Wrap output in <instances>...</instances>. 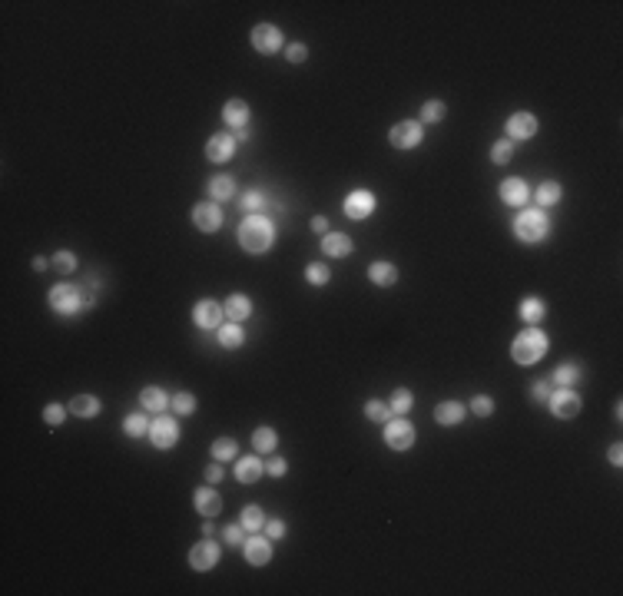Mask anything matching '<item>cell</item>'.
I'll list each match as a JSON object with an SVG mask.
<instances>
[{"mask_svg":"<svg viewBox=\"0 0 623 596\" xmlns=\"http://www.w3.org/2000/svg\"><path fill=\"white\" fill-rule=\"evenodd\" d=\"M276 242V225L272 219L262 213L256 215H245L242 225H239V245H242L249 255H266Z\"/></svg>","mask_w":623,"mask_h":596,"instance_id":"obj_1","label":"cell"},{"mask_svg":"<svg viewBox=\"0 0 623 596\" xmlns=\"http://www.w3.org/2000/svg\"><path fill=\"white\" fill-rule=\"evenodd\" d=\"M50 308L57 315H63V318H77L80 312H86V308H93V302L86 298V288H83V282H60V285H53L50 288Z\"/></svg>","mask_w":623,"mask_h":596,"instance_id":"obj_2","label":"cell"},{"mask_svg":"<svg viewBox=\"0 0 623 596\" xmlns=\"http://www.w3.org/2000/svg\"><path fill=\"white\" fill-rule=\"evenodd\" d=\"M514 235H517V242L524 245H541L547 235H551V215L544 213V209H521V213L514 215Z\"/></svg>","mask_w":623,"mask_h":596,"instance_id":"obj_3","label":"cell"},{"mask_svg":"<svg viewBox=\"0 0 623 596\" xmlns=\"http://www.w3.org/2000/svg\"><path fill=\"white\" fill-rule=\"evenodd\" d=\"M547 334L537 328V325H527L517 338L511 342V358L517 364H537L544 358V352H547Z\"/></svg>","mask_w":623,"mask_h":596,"instance_id":"obj_4","label":"cell"},{"mask_svg":"<svg viewBox=\"0 0 623 596\" xmlns=\"http://www.w3.org/2000/svg\"><path fill=\"white\" fill-rule=\"evenodd\" d=\"M179 421L169 415H156L153 417V424H150V441H153L156 451H173L176 444H179Z\"/></svg>","mask_w":623,"mask_h":596,"instance_id":"obj_5","label":"cell"},{"mask_svg":"<svg viewBox=\"0 0 623 596\" xmlns=\"http://www.w3.org/2000/svg\"><path fill=\"white\" fill-rule=\"evenodd\" d=\"M381 437H385V444L391 451H411L415 447V424H411L408 417H388Z\"/></svg>","mask_w":623,"mask_h":596,"instance_id":"obj_6","label":"cell"},{"mask_svg":"<svg viewBox=\"0 0 623 596\" xmlns=\"http://www.w3.org/2000/svg\"><path fill=\"white\" fill-rule=\"evenodd\" d=\"M421 140H425V126L418 120H401L388 130V142L395 150H415L421 146Z\"/></svg>","mask_w":623,"mask_h":596,"instance_id":"obj_7","label":"cell"},{"mask_svg":"<svg viewBox=\"0 0 623 596\" xmlns=\"http://www.w3.org/2000/svg\"><path fill=\"white\" fill-rule=\"evenodd\" d=\"M375 192L371 189H352L345 196V203H342V209H345L348 219H355V223H365L368 215L375 213Z\"/></svg>","mask_w":623,"mask_h":596,"instance_id":"obj_8","label":"cell"},{"mask_svg":"<svg viewBox=\"0 0 623 596\" xmlns=\"http://www.w3.org/2000/svg\"><path fill=\"white\" fill-rule=\"evenodd\" d=\"M537 116L534 113H527V110H517V113H511L507 116V123H504V133H507V140L511 142H521V140H531L534 133H537Z\"/></svg>","mask_w":623,"mask_h":596,"instance_id":"obj_9","label":"cell"},{"mask_svg":"<svg viewBox=\"0 0 623 596\" xmlns=\"http://www.w3.org/2000/svg\"><path fill=\"white\" fill-rule=\"evenodd\" d=\"M551 411L557 417H563V421H571V417H577L580 415V407H583V401H580V394L573 391V388H557V391L551 394Z\"/></svg>","mask_w":623,"mask_h":596,"instance_id":"obj_10","label":"cell"},{"mask_svg":"<svg viewBox=\"0 0 623 596\" xmlns=\"http://www.w3.org/2000/svg\"><path fill=\"white\" fill-rule=\"evenodd\" d=\"M498 192H501V203L514 206V209H527V203H531V186L521 176H507Z\"/></svg>","mask_w":623,"mask_h":596,"instance_id":"obj_11","label":"cell"},{"mask_svg":"<svg viewBox=\"0 0 623 596\" xmlns=\"http://www.w3.org/2000/svg\"><path fill=\"white\" fill-rule=\"evenodd\" d=\"M249 40H252V47H256L259 53H266V57L282 50V30H279L276 23H256Z\"/></svg>","mask_w":623,"mask_h":596,"instance_id":"obj_12","label":"cell"},{"mask_svg":"<svg viewBox=\"0 0 623 596\" xmlns=\"http://www.w3.org/2000/svg\"><path fill=\"white\" fill-rule=\"evenodd\" d=\"M193 225L199 229V232H206V235L219 232V225H223V209H219V203H213V199H206V203H196V209H193Z\"/></svg>","mask_w":623,"mask_h":596,"instance_id":"obj_13","label":"cell"},{"mask_svg":"<svg viewBox=\"0 0 623 596\" xmlns=\"http://www.w3.org/2000/svg\"><path fill=\"white\" fill-rule=\"evenodd\" d=\"M223 305H215L213 298H199V302L193 305V322L196 328H203V332H213V328H219L223 325Z\"/></svg>","mask_w":623,"mask_h":596,"instance_id":"obj_14","label":"cell"},{"mask_svg":"<svg viewBox=\"0 0 623 596\" xmlns=\"http://www.w3.org/2000/svg\"><path fill=\"white\" fill-rule=\"evenodd\" d=\"M242 553H245V563H249V566H266L269 560H272V540H269L266 534L245 536Z\"/></svg>","mask_w":623,"mask_h":596,"instance_id":"obj_15","label":"cell"},{"mask_svg":"<svg viewBox=\"0 0 623 596\" xmlns=\"http://www.w3.org/2000/svg\"><path fill=\"white\" fill-rule=\"evenodd\" d=\"M235 136L232 133H215V136H209L206 140V159L209 162H229L235 156Z\"/></svg>","mask_w":623,"mask_h":596,"instance_id":"obj_16","label":"cell"},{"mask_svg":"<svg viewBox=\"0 0 623 596\" xmlns=\"http://www.w3.org/2000/svg\"><path fill=\"white\" fill-rule=\"evenodd\" d=\"M215 563H219V544H213L209 536H206V540H199V544L189 550V566H193V570H199V573H209Z\"/></svg>","mask_w":623,"mask_h":596,"instance_id":"obj_17","label":"cell"},{"mask_svg":"<svg viewBox=\"0 0 623 596\" xmlns=\"http://www.w3.org/2000/svg\"><path fill=\"white\" fill-rule=\"evenodd\" d=\"M232 474H235V480H239V484H256L259 477L266 474V461H262L259 454L239 457V461H235V467H232Z\"/></svg>","mask_w":623,"mask_h":596,"instance_id":"obj_18","label":"cell"},{"mask_svg":"<svg viewBox=\"0 0 623 596\" xmlns=\"http://www.w3.org/2000/svg\"><path fill=\"white\" fill-rule=\"evenodd\" d=\"M223 315L229 318V322H239V325H242L245 318L252 315V302H249V295L232 292L229 298H225V305H223Z\"/></svg>","mask_w":623,"mask_h":596,"instance_id":"obj_19","label":"cell"},{"mask_svg":"<svg viewBox=\"0 0 623 596\" xmlns=\"http://www.w3.org/2000/svg\"><path fill=\"white\" fill-rule=\"evenodd\" d=\"M322 252L328 259H345V255H352V239L345 232H325L322 235Z\"/></svg>","mask_w":623,"mask_h":596,"instance_id":"obj_20","label":"cell"},{"mask_svg":"<svg viewBox=\"0 0 623 596\" xmlns=\"http://www.w3.org/2000/svg\"><path fill=\"white\" fill-rule=\"evenodd\" d=\"M140 405H143V411H153V415H166V407H169V394H166L163 388L150 384V388H143V391H140Z\"/></svg>","mask_w":623,"mask_h":596,"instance_id":"obj_21","label":"cell"},{"mask_svg":"<svg viewBox=\"0 0 623 596\" xmlns=\"http://www.w3.org/2000/svg\"><path fill=\"white\" fill-rule=\"evenodd\" d=\"M193 504L203 517H215L219 510H223V497L215 494L213 487H199V490L193 494Z\"/></svg>","mask_w":623,"mask_h":596,"instance_id":"obj_22","label":"cell"},{"mask_svg":"<svg viewBox=\"0 0 623 596\" xmlns=\"http://www.w3.org/2000/svg\"><path fill=\"white\" fill-rule=\"evenodd\" d=\"M464 415H468V407L461 405V401H441V405L434 407V421H438L441 427L461 424V421H464Z\"/></svg>","mask_w":623,"mask_h":596,"instance_id":"obj_23","label":"cell"},{"mask_svg":"<svg viewBox=\"0 0 623 596\" xmlns=\"http://www.w3.org/2000/svg\"><path fill=\"white\" fill-rule=\"evenodd\" d=\"M561 196H563V189H561V182H554V179H547V182H541L537 186V192H531V199L537 203V209H551V206H557L561 203Z\"/></svg>","mask_w":623,"mask_h":596,"instance_id":"obj_24","label":"cell"},{"mask_svg":"<svg viewBox=\"0 0 623 596\" xmlns=\"http://www.w3.org/2000/svg\"><path fill=\"white\" fill-rule=\"evenodd\" d=\"M215 338H219V344H223L225 352H235V348H242L245 344V332H242V325L239 322H225V325H219L215 328Z\"/></svg>","mask_w":623,"mask_h":596,"instance_id":"obj_25","label":"cell"},{"mask_svg":"<svg viewBox=\"0 0 623 596\" xmlns=\"http://www.w3.org/2000/svg\"><path fill=\"white\" fill-rule=\"evenodd\" d=\"M223 120H225V126H232V130L249 126V103L245 100H229L223 106Z\"/></svg>","mask_w":623,"mask_h":596,"instance_id":"obj_26","label":"cell"},{"mask_svg":"<svg viewBox=\"0 0 623 596\" xmlns=\"http://www.w3.org/2000/svg\"><path fill=\"white\" fill-rule=\"evenodd\" d=\"M580 374H583V368L577 361H561L551 374V384H557V388H573V384L580 381Z\"/></svg>","mask_w":623,"mask_h":596,"instance_id":"obj_27","label":"cell"},{"mask_svg":"<svg viewBox=\"0 0 623 596\" xmlns=\"http://www.w3.org/2000/svg\"><path fill=\"white\" fill-rule=\"evenodd\" d=\"M368 279L375 285H381V288H391V285L398 282V269L391 262H371L368 265Z\"/></svg>","mask_w":623,"mask_h":596,"instance_id":"obj_28","label":"cell"},{"mask_svg":"<svg viewBox=\"0 0 623 596\" xmlns=\"http://www.w3.org/2000/svg\"><path fill=\"white\" fill-rule=\"evenodd\" d=\"M232 192H235V179H232V176L219 172V176H213V179H209V196H213V203H225V199H232Z\"/></svg>","mask_w":623,"mask_h":596,"instance_id":"obj_29","label":"cell"},{"mask_svg":"<svg viewBox=\"0 0 623 596\" xmlns=\"http://www.w3.org/2000/svg\"><path fill=\"white\" fill-rule=\"evenodd\" d=\"M411 407H415V394H411V388H395V391H391V401H388L391 417H405Z\"/></svg>","mask_w":623,"mask_h":596,"instance_id":"obj_30","label":"cell"},{"mask_svg":"<svg viewBox=\"0 0 623 596\" xmlns=\"http://www.w3.org/2000/svg\"><path fill=\"white\" fill-rule=\"evenodd\" d=\"M252 447H256V454H272L279 447V434L269 424L256 427V431H252Z\"/></svg>","mask_w":623,"mask_h":596,"instance_id":"obj_31","label":"cell"},{"mask_svg":"<svg viewBox=\"0 0 623 596\" xmlns=\"http://www.w3.org/2000/svg\"><path fill=\"white\" fill-rule=\"evenodd\" d=\"M70 411L77 417H96L103 411V405H100V398H93V394H77L70 401Z\"/></svg>","mask_w":623,"mask_h":596,"instance_id":"obj_32","label":"cell"},{"mask_svg":"<svg viewBox=\"0 0 623 596\" xmlns=\"http://www.w3.org/2000/svg\"><path fill=\"white\" fill-rule=\"evenodd\" d=\"M517 315H521L524 325H541L544 315H547V305H544L541 298H524L521 308H517Z\"/></svg>","mask_w":623,"mask_h":596,"instance_id":"obj_33","label":"cell"},{"mask_svg":"<svg viewBox=\"0 0 623 596\" xmlns=\"http://www.w3.org/2000/svg\"><path fill=\"white\" fill-rule=\"evenodd\" d=\"M209 454H213V461H219V464H229L232 457H239V444H235V437H215L213 447H209Z\"/></svg>","mask_w":623,"mask_h":596,"instance_id":"obj_34","label":"cell"},{"mask_svg":"<svg viewBox=\"0 0 623 596\" xmlns=\"http://www.w3.org/2000/svg\"><path fill=\"white\" fill-rule=\"evenodd\" d=\"M266 203H269V196L262 189H249V192H242V196H239V209H242L245 215L262 213V209H266Z\"/></svg>","mask_w":623,"mask_h":596,"instance_id":"obj_35","label":"cell"},{"mask_svg":"<svg viewBox=\"0 0 623 596\" xmlns=\"http://www.w3.org/2000/svg\"><path fill=\"white\" fill-rule=\"evenodd\" d=\"M266 510H262V507L259 504H249L242 510V520H239V524L245 527V530H249V534H262V527H266Z\"/></svg>","mask_w":623,"mask_h":596,"instance_id":"obj_36","label":"cell"},{"mask_svg":"<svg viewBox=\"0 0 623 596\" xmlns=\"http://www.w3.org/2000/svg\"><path fill=\"white\" fill-rule=\"evenodd\" d=\"M123 431H126V437L150 434V417H146V411H133V415L123 417Z\"/></svg>","mask_w":623,"mask_h":596,"instance_id":"obj_37","label":"cell"},{"mask_svg":"<svg viewBox=\"0 0 623 596\" xmlns=\"http://www.w3.org/2000/svg\"><path fill=\"white\" fill-rule=\"evenodd\" d=\"M444 113H448L444 100H428L425 106H421V113H418V123H421V126H425V123H441V120H444Z\"/></svg>","mask_w":623,"mask_h":596,"instance_id":"obj_38","label":"cell"},{"mask_svg":"<svg viewBox=\"0 0 623 596\" xmlns=\"http://www.w3.org/2000/svg\"><path fill=\"white\" fill-rule=\"evenodd\" d=\"M365 417L368 421H375V424H385L391 417L388 411V401H378V398H371V401H365Z\"/></svg>","mask_w":623,"mask_h":596,"instance_id":"obj_39","label":"cell"},{"mask_svg":"<svg viewBox=\"0 0 623 596\" xmlns=\"http://www.w3.org/2000/svg\"><path fill=\"white\" fill-rule=\"evenodd\" d=\"M50 265H53V272H60V275H73V272H77V265H80V262H77V255H73V252H67V249H60V252H57V255H53V259H50Z\"/></svg>","mask_w":623,"mask_h":596,"instance_id":"obj_40","label":"cell"},{"mask_svg":"<svg viewBox=\"0 0 623 596\" xmlns=\"http://www.w3.org/2000/svg\"><path fill=\"white\" fill-rule=\"evenodd\" d=\"M169 407H173L176 415H193L196 411V394L193 391H176L169 398Z\"/></svg>","mask_w":623,"mask_h":596,"instance_id":"obj_41","label":"cell"},{"mask_svg":"<svg viewBox=\"0 0 623 596\" xmlns=\"http://www.w3.org/2000/svg\"><path fill=\"white\" fill-rule=\"evenodd\" d=\"M514 156V142L511 140H498L494 146H490V162L494 166H507Z\"/></svg>","mask_w":623,"mask_h":596,"instance_id":"obj_42","label":"cell"},{"mask_svg":"<svg viewBox=\"0 0 623 596\" xmlns=\"http://www.w3.org/2000/svg\"><path fill=\"white\" fill-rule=\"evenodd\" d=\"M328 279H332L328 265H322V262H308L305 265V282L308 285H328Z\"/></svg>","mask_w":623,"mask_h":596,"instance_id":"obj_43","label":"cell"},{"mask_svg":"<svg viewBox=\"0 0 623 596\" xmlns=\"http://www.w3.org/2000/svg\"><path fill=\"white\" fill-rule=\"evenodd\" d=\"M471 415L490 417L494 415V398H490V394H474V398H471Z\"/></svg>","mask_w":623,"mask_h":596,"instance_id":"obj_44","label":"cell"},{"mask_svg":"<svg viewBox=\"0 0 623 596\" xmlns=\"http://www.w3.org/2000/svg\"><path fill=\"white\" fill-rule=\"evenodd\" d=\"M43 421H47L50 427H60L63 421H67V407L57 405V401H50V405L43 407Z\"/></svg>","mask_w":623,"mask_h":596,"instance_id":"obj_45","label":"cell"},{"mask_svg":"<svg viewBox=\"0 0 623 596\" xmlns=\"http://www.w3.org/2000/svg\"><path fill=\"white\" fill-rule=\"evenodd\" d=\"M286 520H282V517H269L266 520V527H262V534L269 536V540H286Z\"/></svg>","mask_w":623,"mask_h":596,"instance_id":"obj_46","label":"cell"},{"mask_svg":"<svg viewBox=\"0 0 623 596\" xmlns=\"http://www.w3.org/2000/svg\"><path fill=\"white\" fill-rule=\"evenodd\" d=\"M551 394H554V384L547 381V378H541V381L531 384V398L537 401V405H547V401H551Z\"/></svg>","mask_w":623,"mask_h":596,"instance_id":"obj_47","label":"cell"},{"mask_svg":"<svg viewBox=\"0 0 623 596\" xmlns=\"http://www.w3.org/2000/svg\"><path fill=\"white\" fill-rule=\"evenodd\" d=\"M223 536H225V544L229 546H242L245 544V527L242 524H229V527H223Z\"/></svg>","mask_w":623,"mask_h":596,"instance_id":"obj_48","label":"cell"},{"mask_svg":"<svg viewBox=\"0 0 623 596\" xmlns=\"http://www.w3.org/2000/svg\"><path fill=\"white\" fill-rule=\"evenodd\" d=\"M286 60L296 63V67H298V63H305L308 60V47H305V43H288V47H286Z\"/></svg>","mask_w":623,"mask_h":596,"instance_id":"obj_49","label":"cell"},{"mask_svg":"<svg viewBox=\"0 0 623 596\" xmlns=\"http://www.w3.org/2000/svg\"><path fill=\"white\" fill-rule=\"evenodd\" d=\"M266 474L269 477H286L288 474V461H286V457H269V461H266Z\"/></svg>","mask_w":623,"mask_h":596,"instance_id":"obj_50","label":"cell"},{"mask_svg":"<svg viewBox=\"0 0 623 596\" xmlns=\"http://www.w3.org/2000/svg\"><path fill=\"white\" fill-rule=\"evenodd\" d=\"M223 477H225V471H223V464H219V461H213V464L206 467V480H209V484H219Z\"/></svg>","mask_w":623,"mask_h":596,"instance_id":"obj_51","label":"cell"},{"mask_svg":"<svg viewBox=\"0 0 623 596\" xmlns=\"http://www.w3.org/2000/svg\"><path fill=\"white\" fill-rule=\"evenodd\" d=\"M607 461H610L613 467H620V464H623V447H620V444H610V451H607Z\"/></svg>","mask_w":623,"mask_h":596,"instance_id":"obj_52","label":"cell"},{"mask_svg":"<svg viewBox=\"0 0 623 596\" xmlns=\"http://www.w3.org/2000/svg\"><path fill=\"white\" fill-rule=\"evenodd\" d=\"M312 232H318V235L328 232V219H325V215H315V219H312Z\"/></svg>","mask_w":623,"mask_h":596,"instance_id":"obj_53","label":"cell"},{"mask_svg":"<svg viewBox=\"0 0 623 596\" xmlns=\"http://www.w3.org/2000/svg\"><path fill=\"white\" fill-rule=\"evenodd\" d=\"M232 136H235V142H249V140H252V130H249V126H242V130H232Z\"/></svg>","mask_w":623,"mask_h":596,"instance_id":"obj_54","label":"cell"},{"mask_svg":"<svg viewBox=\"0 0 623 596\" xmlns=\"http://www.w3.org/2000/svg\"><path fill=\"white\" fill-rule=\"evenodd\" d=\"M33 272H47V259H43V255L33 259Z\"/></svg>","mask_w":623,"mask_h":596,"instance_id":"obj_55","label":"cell"},{"mask_svg":"<svg viewBox=\"0 0 623 596\" xmlns=\"http://www.w3.org/2000/svg\"><path fill=\"white\" fill-rule=\"evenodd\" d=\"M213 534H215V524L206 517V520H203V536H213Z\"/></svg>","mask_w":623,"mask_h":596,"instance_id":"obj_56","label":"cell"}]
</instances>
